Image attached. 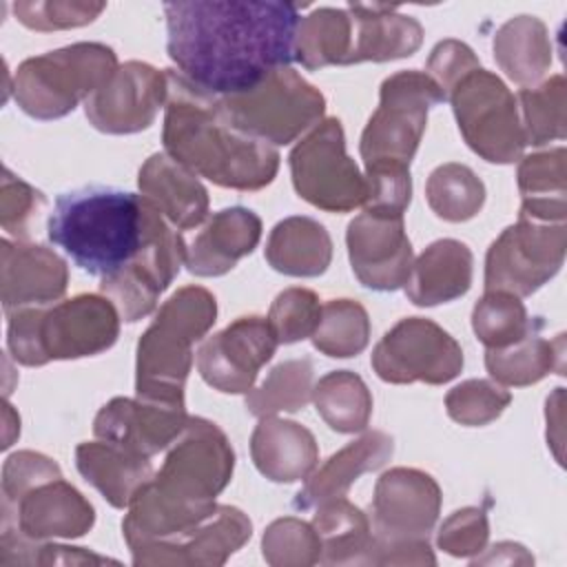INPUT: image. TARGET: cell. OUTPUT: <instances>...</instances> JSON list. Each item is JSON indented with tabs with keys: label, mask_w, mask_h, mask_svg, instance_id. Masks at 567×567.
Listing matches in <instances>:
<instances>
[{
	"label": "cell",
	"mask_w": 567,
	"mask_h": 567,
	"mask_svg": "<svg viewBox=\"0 0 567 567\" xmlns=\"http://www.w3.org/2000/svg\"><path fill=\"white\" fill-rule=\"evenodd\" d=\"M520 297L505 290H485L472 310V330L487 350L507 348L536 330Z\"/></svg>",
	"instance_id": "cell-40"
},
{
	"label": "cell",
	"mask_w": 567,
	"mask_h": 567,
	"mask_svg": "<svg viewBox=\"0 0 567 567\" xmlns=\"http://www.w3.org/2000/svg\"><path fill=\"white\" fill-rule=\"evenodd\" d=\"M7 317V348L29 368L109 350L117 341L122 319L115 303L102 295H75L49 306L20 308Z\"/></svg>",
	"instance_id": "cell-5"
},
{
	"label": "cell",
	"mask_w": 567,
	"mask_h": 567,
	"mask_svg": "<svg viewBox=\"0 0 567 567\" xmlns=\"http://www.w3.org/2000/svg\"><path fill=\"white\" fill-rule=\"evenodd\" d=\"M565 78L556 73L536 86L518 91L516 102L523 111L525 144L540 146L551 140H565Z\"/></svg>",
	"instance_id": "cell-41"
},
{
	"label": "cell",
	"mask_w": 567,
	"mask_h": 567,
	"mask_svg": "<svg viewBox=\"0 0 567 567\" xmlns=\"http://www.w3.org/2000/svg\"><path fill=\"white\" fill-rule=\"evenodd\" d=\"M310 339L326 357H357L370 341L368 310L354 299H330L321 306L319 326Z\"/></svg>",
	"instance_id": "cell-39"
},
{
	"label": "cell",
	"mask_w": 567,
	"mask_h": 567,
	"mask_svg": "<svg viewBox=\"0 0 567 567\" xmlns=\"http://www.w3.org/2000/svg\"><path fill=\"white\" fill-rule=\"evenodd\" d=\"M188 419L186 405L179 403L115 396L95 414L93 434L137 456L151 458L171 447L184 432Z\"/></svg>",
	"instance_id": "cell-20"
},
{
	"label": "cell",
	"mask_w": 567,
	"mask_h": 567,
	"mask_svg": "<svg viewBox=\"0 0 567 567\" xmlns=\"http://www.w3.org/2000/svg\"><path fill=\"white\" fill-rule=\"evenodd\" d=\"M567 250V226L520 217L489 246L485 257V290L516 297L534 295L558 275Z\"/></svg>",
	"instance_id": "cell-12"
},
{
	"label": "cell",
	"mask_w": 567,
	"mask_h": 567,
	"mask_svg": "<svg viewBox=\"0 0 567 567\" xmlns=\"http://www.w3.org/2000/svg\"><path fill=\"white\" fill-rule=\"evenodd\" d=\"M168 97L164 106V153L197 177L235 190H259L279 171L275 146L233 128L219 113L217 97L166 69Z\"/></svg>",
	"instance_id": "cell-3"
},
{
	"label": "cell",
	"mask_w": 567,
	"mask_h": 567,
	"mask_svg": "<svg viewBox=\"0 0 567 567\" xmlns=\"http://www.w3.org/2000/svg\"><path fill=\"white\" fill-rule=\"evenodd\" d=\"M166 71L131 60L120 64L106 84L84 102V113L97 131L128 135L148 128L166 106Z\"/></svg>",
	"instance_id": "cell-17"
},
{
	"label": "cell",
	"mask_w": 567,
	"mask_h": 567,
	"mask_svg": "<svg viewBox=\"0 0 567 567\" xmlns=\"http://www.w3.org/2000/svg\"><path fill=\"white\" fill-rule=\"evenodd\" d=\"M346 246L361 286L377 292H392L405 286L414 255L403 217L363 210L348 224Z\"/></svg>",
	"instance_id": "cell-18"
},
{
	"label": "cell",
	"mask_w": 567,
	"mask_h": 567,
	"mask_svg": "<svg viewBox=\"0 0 567 567\" xmlns=\"http://www.w3.org/2000/svg\"><path fill=\"white\" fill-rule=\"evenodd\" d=\"M436 558L425 540L405 543H374L368 556V565H434Z\"/></svg>",
	"instance_id": "cell-52"
},
{
	"label": "cell",
	"mask_w": 567,
	"mask_h": 567,
	"mask_svg": "<svg viewBox=\"0 0 567 567\" xmlns=\"http://www.w3.org/2000/svg\"><path fill=\"white\" fill-rule=\"evenodd\" d=\"M441 487L421 470L392 467L383 472L372 496L374 543L425 540L439 520Z\"/></svg>",
	"instance_id": "cell-16"
},
{
	"label": "cell",
	"mask_w": 567,
	"mask_h": 567,
	"mask_svg": "<svg viewBox=\"0 0 567 567\" xmlns=\"http://www.w3.org/2000/svg\"><path fill=\"white\" fill-rule=\"evenodd\" d=\"M104 2H16V18L33 31H58L91 24L102 11Z\"/></svg>",
	"instance_id": "cell-48"
},
{
	"label": "cell",
	"mask_w": 567,
	"mask_h": 567,
	"mask_svg": "<svg viewBox=\"0 0 567 567\" xmlns=\"http://www.w3.org/2000/svg\"><path fill=\"white\" fill-rule=\"evenodd\" d=\"M117 66L111 47L75 42L27 58L13 75V97L29 117L58 120L86 102Z\"/></svg>",
	"instance_id": "cell-7"
},
{
	"label": "cell",
	"mask_w": 567,
	"mask_h": 567,
	"mask_svg": "<svg viewBox=\"0 0 567 567\" xmlns=\"http://www.w3.org/2000/svg\"><path fill=\"white\" fill-rule=\"evenodd\" d=\"M266 261L288 277H319L332 261L330 233L312 217H286L268 235Z\"/></svg>",
	"instance_id": "cell-30"
},
{
	"label": "cell",
	"mask_w": 567,
	"mask_h": 567,
	"mask_svg": "<svg viewBox=\"0 0 567 567\" xmlns=\"http://www.w3.org/2000/svg\"><path fill=\"white\" fill-rule=\"evenodd\" d=\"M567 153L563 146L525 155L518 164L520 217L563 224L567 215Z\"/></svg>",
	"instance_id": "cell-32"
},
{
	"label": "cell",
	"mask_w": 567,
	"mask_h": 567,
	"mask_svg": "<svg viewBox=\"0 0 567 567\" xmlns=\"http://www.w3.org/2000/svg\"><path fill=\"white\" fill-rule=\"evenodd\" d=\"M277 346L266 317H239L199 346L197 370L217 392L248 394Z\"/></svg>",
	"instance_id": "cell-15"
},
{
	"label": "cell",
	"mask_w": 567,
	"mask_h": 567,
	"mask_svg": "<svg viewBox=\"0 0 567 567\" xmlns=\"http://www.w3.org/2000/svg\"><path fill=\"white\" fill-rule=\"evenodd\" d=\"M315 365L310 359H288L277 363L259 388L246 394V410L261 419L277 412H297L312 399Z\"/></svg>",
	"instance_id": "cell-38"
},
{
	"label": "cell",
	"mask_w": 567,
	"mask_h": 567,
	"mask_svg": "<svg viewBox=\"0 0 567 567\" xmlns=\"http://www.w3.org/2000/svg\"><path fill=\"white\" fill-rule=\"evenodd\" d=\"M352 18V53L348 64L410 58L423 42L416 18L388 4H348Z\"/></svg>",
	"instance_id": "cell-27"
},
{
	"label": "cell",
	"mask_w": 567,
	"mask_h": 567,
	"mask_svg": "<svg viewBox=\"0 0 567 567\" xmlns=\"http://www.w3.org/2000/svg\"><path fill=\"white\" fill-rule=\"evenodd\" d=\"M261 239V219L244 206H230L208 217L186 248V268L197 277H219L250 255Z\"/></svg>",
	"instance_id": "cell-23"
},
{
	"label": "cell",
	"mask_w": 567,
	"mask_h": 567,
	"mask_svg": "<svg viewBox=\"0 0 567 567\" xmlns=\"http://www.w3.org/2000/svg\"><path fill=\"white\" fill-rule=\"evenodd\" d=\"M321 303L317 292L308 288H286L281 290L268 312V323L277 337V343H297L308 337L319 326Z\"/></svg>",
	"instance_id": "cell-45"
},
{
	"label": "cell",
	"mask_w": 567,
	"mask_h": 567,
	"mask_svg": "<svg viewBox=\"0 0 567 567\" xmlns=\"http://www.w3.org/2000/svg\"><path fill=\"white\" fill-rule=\"evenodd\" d=\"M392 452L394 441L390 434L379 430L363 432L357 441L332 454L321 467H315L306 478V485L297 492L292 507L312 509L326 501L346 496L361 474L383 467L392 458Z\"/></svg>",
	"instance_id": "cell-25"
},
{
	"label": "cell",
	"mask_w": 567,
	"mask_h": 567,
	"mask_svg": "<svg viewBox=\"0 0 567 567\" xmlns=\"http://www.w3.org/2000/svg\"><path fill=\"white\" fill-rule=\"evenodd\" d=\"M301 9L277 0L166 2V53L197 89L244 93L290 66Z\"/></svg>",
	"instance_id": "cell-1"
},
{
	"label": "cell",
	"mask_w": 567,
	"mask_h": 567,
	"mask_svg": "<svg viewBox=\"0 0 567 567\" xmlns=\"http://www.w3.org/2000/svg\"><path fill=\"white\" fill-rule=\"evenodd\" d=\"M489 536L487 516L478 507H463L450 514L439 529V547L456 558L476 556L485 549Z\"/></svg>",
	"instance_id": "cell-50"
},
{
	"label": "cell",
	"mask_w": 567,
	"mask_h": 567,
	"mask_svg": "<svg viewBox=\"0 0 567 567\" xmlns=\"http://www.w3.org/2000/svg\"><path fill=\"white\" fill-rule=\"evenodd\" d=\"M312 527L321 540V565H368L372 525L346 496L317 505Z\"/></svg>",
	"instance_id": "cell-33"
},
{
	"label": "cell",
	"mask_w": 567,
	"mask_h": 567,
	"mask_svg": "<svg viewBox=\"0 0 567 567\" xmlns=\"http://www.w3.org/2000/svg\"><path fill=\"white\" fill-rule=\"evenodd\" d=\"M186 248L182 233L157 213L140 255L120 272L100 279V290L115 303L124 321L135 323L155 310L159 295L179 275Z\"/></svg>",
	"instance_id": "cell-14"
},
{
	"label": "cell",
	"mask_w": 567,
	"mask_h": 567,
	"mask_svg": "<svg viewBox=\"0 0 567 567\" xmlns=\"http://www.w3.org/2000/svg\"><path fill=\"white\" fill-rule=\"evenodd\" d=\"M492 51L501 71L520 89L536 86L551 64L549 33L536 16H516L501 24Z\"/></svg>",
	"instance_id": "cell-31"
},
{
	"label": "cell",
	"mask_w": 567,
	"mask_h": 567,
	"mask_svg": "<svg viewBox=\"0 0 567 567\" xmlns=\"http://www.w3.org/2000/svg\"><path fill=\"white\" fill-rule=\"evenodd\" d=\"M250 456L259 474L272 483L306 481L317 463L319 447L308 427L279 416H261L250 436Z\"/></svg>",
	"instance_id": "cell-26"
},
{
	"label": "cell",
	"mask_w": 567,
	"mask_h": 567,
	"mask_svg": "<svg viewBox=\"0 0 567 567\" xmlns=\"http://www.w3.org/2000/svg\"><path fill=\"white\" fill-rule=\"evenodd\" d=\"M352 53V18L348 9L319 7L299 18L295 31V60L308 69L348 64Z\"/></svg>",
	"instance_id": "cell-35"
},
{
	"label": "cell",
	"mask_w": 567,
	"mask_h": 567,
	"mask_svg": "<svg viewBox=\"0 0 567 567\" xmlns=\"http://www.w3.org/2000/svg\"><path fill=\"white\" fill-rule=\"evenodd\" d=\"M215 319L217 301L210 290L184 286L173 292L137 341V396L184 405V383L193 365V346L213 328Z\"/></svg>",
	"instance_id": "cell-6"
},
{
	"label": "cell",
	"mask_w": 567,
	"mask_h": 567,
	"mask_svg": "<svg viewBox=\"0 0 567 567\" xmlns=\"http://www.w3.org/2000/svg\"><path fill=\"white\" fill-rule=\"evenodd\" d=\"M60 476L62 472L53 458L31 450L16 452L2 465V505L11 507L35 485Z\"/></svg>",
	"instance_id": "cell-49"
},
{
	"label": "cell",
	"mask_w": 567,
	"mask_h": 567,
	"mask_svg": "<svg viewBox=\"0 0 567 567\" xmlns=\"http://www.w3.org/2000/svg\"><path fill=\"white\" fill-rule=\"evenodd\" d=\"M474 257L458 239L432 241L414 261L403 286L414 306H439L463 297L472 286Z\"/></svg>",
	"instance_id": "cell-28"
},
{
	"label": "cell",
	"mask_w": 567,
	"mask_h": 567,
	"mask_svg": "<svg viewBox=\"0 0 567 567\" xmlns=\"http://www.w3.org/2000/svg\"><path fill=\"white\" fill-rule=\"evenodd\" d=\"M312 403L328 427L339 434L363 432L372 416V394L363 379L350 370L321 377L312 388Z\"/></svg>",
	"instance_id": "cell-36"
},
{
	"label": "cell",
	"mask_w": 567,
	"mask_h": 567,
	"mask_svg": "<svg viewBox=\"0 0 567 567\" xmlns=\"http://www.w3.org/2000/svg\"><path fill=\"white\" fill-rule=\"evenodd\" d=\"M157 213L144 195L113 186H84L55 199L47 235L75 266L104 279L140 255Z\"/></svg>",
	"instance_id": "cell-4"
},
{
	"label": "cell",
	"mask_w": 567,
	"mask_h": 567,
	"mask_svg": "<svg viewBox=\"0 0 567 567\" xmlns=\"http://www.w3.org/2000/svg\"><path fill=\"white\" fill-rule=\"evenodd\" d=\"M485 368L489 377L509 388L538 383L549 372L563 374L565 370V334L543 339L532 330L520 341L485 352Z\"/></svg>",
	"instance_id": "cell-34"
},
{
	"label": "cell",
	"mask_w": 567,
	"mask_h": 567,
	"mask_svg": "<svg viewBox=\"0 0 567 567\" xmlns=\"http://www.w3.org/2000/svg\"><path fill=\"white\" fill-rule=\"evenodd\" d=\"M363 177L368 186L363 210L403 217L412 199L410 166L396 162H372L365 164Z\"/></svg>",
	"instance_id": "cell-46"
},
{
	"label": "cell",
	"mask_w": 567,
	"mask_h": 567,
	"mask_svg": "<svg viewBox=\"0 0 567 567\" xmlns=\"http://www.w3.org/2000/svg\"><path fill=\"white\" fill-rule=\"evenodd\" d=\"M425 199L436 217L445 221H467L485 204V184L465 164L447 162L436 166L425 182Z\"/></svg>",
	"instance_id": "cell-37"
},
{
	"label": "cell",
	"mask_w": 567,
	"mask_h": 567,
	"mask_svg": "<svg viewBox=\"0 0 567 567\" xmlns=\"http://www.w3.org/2000/svg\"><path fill=\"white\" fill-rule=\"evenodd\" d=\"M509 403V390L494 379H467L445 394L450 419L465 427H481L496 421Z\"/></svg>",
	"instance_id": "cell-43"
},
{
	"label": "cell",
	"mask_w": 567,
	"mask_h": 567,
	"mask_svg": "<svg viewBox=\"0 0 567 567\" xmlns=\"http://www.w3.org/2000/svg\"><path fill=\"white\" fill-rule=\"evenodd\" d=\"M93 523V505L62 476L35 485L11 507L2 505V529H16L31 540L80 538Z\"/></svg>",
	"instance_id": "cell-21"
},
{
	"label": "cell",
	"mask_w": 567,
	"mask_h": 567,
	"mask_svg": "<svg viewBox=\"0 0 567 567\" xmlns=\"http://www.w3.org/2000/svg\"><path fill=\"white\" fill-rule=\"evenodd\" d=\"M137 186L177 230H190L208 217V190L193 171L166 153H153L142 164Z\"/></svg>",
	"instance_id": "cell-24"
},
{
	"label": "cell",
	"mask_w": 567,
	"mask_h": 567,
	"mask_svg": "<svg viewBox=\"0 0 567 567\" xmlns=\"http://www.w3.org/2000/svg\"><path fill=\"white\" fill-rule=\"evenodd\" d=\"M476 66H481L476 53L465 42L452 38L439 42L427 58V75L441 86L445 100L447 91Z\"/></svg>",
	"instance_id": "cell-51"
},
{
	"label": "cell",
	"mask_w": 567,
	"mask_h": 567,
	"mask_svg": "<svg viewBox=\"0 0 567 567\" xmlns=\"http://www.w3.org/2000/svg\"><path fill=\"white\" fill-rule=\"evenodd\" d=\"M445 102L425 71H399L381 82L379 106L370 115L359 153L363 164L396 162L410 166L427 126V111Z\"/></svg>",
	"instance_id": "cell-10"
},
{
	"label": "cell",
	"mask_w": 567,
	"mask_h": 567,
	"mask_svg": "<svg viewBox=\"0 0 567 567\" xmlns=\"http://www.w3.org/2000/svg\"><path fill=\"white\" fill-rule=\"evenodd\" d=\"M292 186L301 199L326 213H350L363 206L365 177L346 153L343 126L321 120L288 155Z\"/></svg>",
	"instance_id": "cell-11"
},
{
	"label": "cell",
	"mask_w": 567,
	"mask_h": 567,
	"mask_svg": "<svg viewBox=\"0 0 567 567\" xmlns=\"http://www.w3.org/2000/svg\"><path fill=\"white\" fill-rule=\"evenodd\" d=\"M235 452L226 434L208 419L190 416L171 443L162 467L137 489L122 520L128 549L168 538L208 518L215 496L230 483Z\"/></svg>",
	"instance_id": "cell-2"
},
{
	"label": "cell",
	"mask_w": 567,
	"mask_h": 567,
	"mask_svg": "<svg viewBox=\"0 0 567 567\" xmlns=\"http://www.w3.org/2000/svg\"><path fill=\"white\" fill-rule=\"evenodd\" d=\"M75 465L113 507H128L137 489L153 476L148 458L137 456L109 441H86L75 447Z\"/></svg>",
	"instance_id": "cell-29"
},
{
	"label": "cell",
	"mask_w": 567,
	"mask_h": 567,
	"mask_svg": "<svg viewBox=\"0 0 567 567\" xmlns=\"http://www.w3.org/2000/svg\"><path fill=\"white\" fill-rule=\"evenodd\" d=\"M4 315L62 299L69 284L66 261L47 246L31 241H0Z\"/></svg>",
	"instance_id": "cell-22"
},
{
	"label": "cell",
	"mask_w": 567,
	"mask_h": 567,
	"mask_svg": "<svg viewBox=\"0 0 567 567\" xmlns=\"http://www.w3.org/2000/svg\"><path fill=\"white\" fill-rule=\"evenodd\" d=\"M261 554L272 567L317 565L321 560V540L312 523L284 516L266 527Z\"/></svg>",
	"instance_id": "cell-42"
},
{
	"label": "cell",
	"mask_w": 567,
	"mask_h": 567,
	"mask_svg": "<svg viewBox=\"0 0 567 567\" xmlns=\"http://www.w3.org/2000/svg\"><path fill=\"white\" fill-rule=\"evenodd\" d=\"M44 204L47 197L42 195V190L33 188L9 168L2 171L0 224L7 235H11L16 241H27Z\"/></svg>",
	"instance_id": "cell-47"
},
{
	"label": "cell",
	"mask_w": 567,
	"mask_h": 567,
	"mask_svg": "<svg viewBox=\"0 0 567 567\" xmlns=\"http://www.w3.org/2000/svg\"><path fill=\"white\" fill-rule=\"evenodd\" d=\"M102 563H115V560L86 551L84 547L31 540L9 527H4L0 536L2 567L7 565H102Z\"/></svg>",
	"instance_id": "cell-44"
},
{
	"label": "cell",
	"mask_w": 567,
	"mask_h": 567,
	"mask_svg": "<svg viewBox=\"0 0 567 567\" xmlns=\"http://www.w3.org/2000/svg\"><path fill=\"white\" fill-rule=\"evenodd\" d=\"M252 534L248 516L233 505L217 509L190 529L137 545L133 565H224Z\"/></svg>",
	"instance_id": "cell-19"
},
{
	"label": "cell",
	"mask_w": 567,
	"mask_h": 567,
	"mask_svg": "<svg viewBox=\"0 0 567 567\" xmlns=\"http://www.w3.org/2000/svg\"><path fill=\"white\" fill-rule=\"evenodd\" d=\"M217 106L239 133L284 146L323 120L326 97L295 69L284 66L250 91L217 97Z\"/></svg>",
	"instance_id": "cell-8"
},
{
	"label": "cell",
	"mask_w": 567,
	"mask_h": 567,
	"mask_svg": "<svg viewBox=\"0 0 567 567\" xmlns=\"http://www.w3.org/2000/svg\"><path fill=\"white\" fill-rule=\"evenodd\" d=\"M370 363L385 383L443 385L463 370V348L432 319L405 317L381 337Z\"/></svg>",
	"instance_id": "cell-13"
},
{
	"label": "cell",
	"mask_w": 567,
	"mask_h": 567,
	"mask_svg": "<svg viewBox=\"0 0 567 567\" xmlns=\"http://www.w3.org/2000/svg\"><path fill=\"white\" fill-rule=\"evenodd\" d=\"M458 131L465 144L489 164H514L525 151L518 102L492 71L476 66L450 91Z\"/></svg>",
	"instance_id": "cell-9"
}]
</instances>
